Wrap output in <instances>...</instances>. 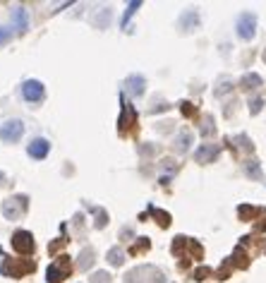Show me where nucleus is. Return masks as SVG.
Returning a JSON list of instances; mask_svg holds the SVG:
<instances>
[{"label":"nucleus","mask_w":266,"mask_h":283,"mask_svg":"<svg viewBox=\"0 0 266 283\" xmlns=\"http://www.w3.org/2000/svg\"><path fill=\"white\" fill-rule=\"evenodd\" d=\"M125 283H166V276L156 266L139 264L125 274Z\"/></svg>","instance_id":"obj_1"},{"label":"nucleus","mask_w":266,"mask_h":283,"mask_svg":"<svg viewBox=\"0 0 266 283\" xmlns=\"http://www.w3.org/2000/svg\"><path fill=\"white\" fill-rule=\"evenodd\" d=\"M34 269H36L34 262H17V259H5V264L0 266V271L5 276H12V279H22L24 274H29Z\"/></svg>","instance_id":"obj_7"},{"label":"nucleus","mask_w":266,"mask_h":283,"mask_svg":"<svg viewBox=\"0 0 266 283\" xmlns=\"http://www.w3.org/2000/svg\"><path fill=\"white\" fill-rule=\"evenodd\" d=\"M259 209H254V207H249V204H240L237 207V216L242 219V221H252L254 219V214H257Z\"/></svg>","instance_id":"obj_26"},{"label":"nucleus","mask_w":266,"mask_h":283,"mask_svg":"<svg viewBox=\"0 0 266 283\" xmlns=\"http://www.w3.org/2000/svg\"><path fill=\"white\" fill-rule=\"evenodd\" d=\"M130 238H134V230L132 228H120V240H130Z\"/></svg>","instance_id":"obj_37"},{"label":"nucleus","mask_w":266,"mask_h":283,"mask_svg":"<svg viewBox=\"0 0 266 283\" xmlns=\"http://www.w3.org/2000/svg\"><path fill=\"white\" fill-rule=\"evenodd\" d=\"M168 108H170L168 103H159V106H151V108H149V113H161V111H168Z\"/></svg>","instance_id":"obj_40"},{"label":"nucleus","mask_w":266,"mask_h":283,"mask_svg":"<svg viewBox=\"0 0 266 283\" xmlns=\"http://www.w3.org/2000/svg\"><path fill=\"white\" fill-rule=\"evenodd\" d=\"M262 108H264V98H262V96L249 98V113L257 115V113H262Z\"/></svg>","instance_id":"obj_29"},{"label":"nucleus","mask_w":266,"mask_h":283,"mask_svg":"<svg viewBox=\"0 0 266 283\" xmlns=\"http://www.w3.org/2000/svg\"><path fill=\"white\" fill-rule=\"evenodd\" d=\"M235 142L240 144V149H245V151H254V144L249 142V137H247V134H237V137H235Z\"/></svg>","instance_id":"obj_31"},{"label":"nucleus","mask_w":266,"mask_h":283,"mask_svg":"<svg viewBox=\"0 0 266 283\" xmlns=\"http://www.w3.org/2000/svg\"><path fill=\"white\" fill-rule=\"evenodd\" d=\"M10 38H12V29H10V27H0V46L7 43Z\"/></svg>","instance_id":"obj_35"},{"label":"nucleus","mask_w":266,"mask_h":283,"mask_svg":"<svg viewBox=\"0 0 266 283\" xmlns=\"http://www.w3.org/2000/svg\"><path fill=\"white\" fill-rule=\"evenodd\" d=\"M94 262H96V250L94 247H84L79 252V257H77V269L79 271H89L94 266Z\"/></svg>","instance_id":"obj_15"},{"label":"nucleus","mask_w":266,"mask_h":283,"mask_svg":"<svg viewBox=\"0 0 266 283\" xmlns=\"http://www.w3.org/2000/svg\"><path fill=\"white\" fill-rule=\"evenodd\" d=\"M106 259H108V264L110 266H123V262H125L123 247H110L108 254H106Z\"/></svg>","instance_id":"obj_22"},{"label":"nucleus","mask_w":266,"mask_h":283,"mask_svg":"<svg viewBox=\"0 0 266 283\" xmlns=\"http://www.w3.org/2000/svg\"><path fill=\"white\" fill-rule=\"evenodd\" d=\"M5 180H7V178H5V173H0V188L5 185Z\"/></svg>","instance_id":"obj_41"},{"label":"nucleus","mask_w":266,"mask_h":283,"mask_svg":"<svg viewBox=\"0 0 266 283\" xmlns=\"http://www.w3.org/2000/svg\"><path fill=\"white\" fill-rule=\"evenodd\" d=\"M22 98L27 103H41L46 98V87L38 82V79H27L22 84Z\"/></svg>","instance_id":"obj_5"},{"label":"nucleus","mask_w":266,"mask_h":283,"mask_svg":"<svg viewBox=\"0 0 266 283\" xmlns=\"http://www.w3.org/2000/svg\"><path fill=\"white\" fill-rule=\"evenodd\" d=\"M264 84V79L257 75V72H245L242 79H240V89H245V92H254V89H259Z\"/></svg>","instance_id":"obj_17"},{"label":"nucleus","mask_w":266,"mask_h":283,"mask_svg":"<svg viewBox=\"0 0 266 283\" xmlns=\"http://www.w3.org/2000/svg\"><path fill=\"white\" fill-rule=\"evenodd\" d=\"M228 92H233V79L223 77V79L218 82V87L213 89V94H216V96H223V94H228Z\"/></svg>","instance_id":"obj_27"},{"label":"nucleus","mask_w":266,"mask_h":283,"mask_svg":"<svg viewBox=\"0 0 266 283\" xmlns=\"http://www.w3.org/2000/svg\"><path fill=\"white\" fill-rule=\"evenodd\" d=\"M262 60H264V63H266V48H264V53H262Z\"/></svg>","instance_id":"obj_42"},{"label":"nucleus","mask_w":266,"mask_h":283,"mask_svg":"<svg viewBox=\"0 0 266 283\" xmlns=\"http://www.w3.org/2000/svg\"><path fill=\"white\" fill-rule=\"evenodd\" d=\"M161 168L163 170H175V161H173V158H163V161H161Z\"/></svg>","instance_id":"obj_39"},{"label":"nucleus","mask_w":266,"mask_h":283,"mask_svg":"<svg viewBox=\"0 0 266 283\" xmlns=\"http://www.w3.org/2000/svg\"><path fill=\"white\" fill-rule=\"evenodd\" d=\"M65 243H67L65 238H58V240H55L53 245H48V252H51V254H55V252H58V250H60L63 245H65Z\"/></svg>","instance_id":"obj_36"},{"label":"nucleus","mask_w":266,"mask_h":283,"mask_svg":"<svg viewBox=\"0 0 266 283\" xmlns=\"http://www.w3.org/2000/svg\"><path fill=\"white\" fill-rule=\"evenodd\" d=\"M149 247H151L149 238H137V243L132 245V250H130V252H132V254H139V252H146Z\"/></svg>","instance_id":"obj_28"},{"label":"nucleus","mask_w":266,"mask_h":283,"mask_svg":"<svg viewBox=\"0 0 266 283\" xmlns=\"http://www.w3.org/2000/svg\"><path fill=\"white\" fill-rule=\"evenodd\" d=\"M156 151H159L156 144H142V147H139V154H142V156H154Z\"/></svg>","instance_id":"obj_34"},{"label":"nucleus","mask_w":266,"mask_h":283,"mask_svg":"<svg viewBox=\"0 0 266 283\" xmlns=\"http://www.w3.org/2000/svg\"><path fill=\"white\" fill-rule=\"evenodd\" d=\"M149 211H151V216L159 221L161 228H168V226H170V214H168V211H161V209H154V207L149 209Z\"/></svg>","instance_id":"obj_25"},{"label":"nucleus","mask_w":266,"mask_h":283,"mask_svg":"<svg viewBox=\"0 0 266 283\" xmlns=\"http://www.w3.org/2000/svg\"><path fill=\"white\" fill-rule=\"evenodd\" d=\"M134 125V108L130 103H123V115H120V132L130 130Z\"/></svg>","instance_id":"obj_19"},{"label":"nucleus","mask_w":266,"mask_h":283,"mask_svg":"<svg viewBox=\"0 0 266 283\" xmlns=\"http://www.w3.org/2000/svg\"><path fill=\"white\" fill-rule=\"evenodd\" d=\"M199 22H201V17H199L197 10H185L180 15V19H177V27H180V31L190 34V31H195L197 27H199Z\"/></svg>","instance_id":"obj_10"},{"label":"nucleus","mask_w":266,"mask_h":283,"mask_svg":"<svg viewBox=\"0 0 266 283\" xmlns=\"http://www.w3.org/2000/svg\"><path fill=\"white\" fill-rule=\"evenodd\" d=\"M180 111H182V115H185V118H192V115L197 113V108L190 103V101H182V103H180Z\"/></svg>","instance_id":"obj_33"},{"label":"nucleus","mask_w":266,"mask_h":283,"mask_svg":"<svg viewBox=\"0 0 266 283\" xmlns=\"http://www.w3.org/2000/svg\"><path fill=\"white\" fill-rule=\"evenodd\" d=\"M89 283H110V274L108 271H94L89 276Z\"/></svg>","instance_id":"obj_30"},{"label":"nucleus","mask_w":266,"mask_h":283,"mask_svg":"<svg viewBox=\"0 0 266 283\" xmlns=\"http://www.w3.org/2000/svg\"><path fill=\"white\" fill-rule=\"evenodd\" d=\"M231 262L237 266V269H247V266H249V259H247V254H245V250H242V247H235Z\"/></svg>","instance_id":"obj_23"},{"label":"nucleus","mask_w":266,"mask_h":283,"mask_svg":"<svg viewBox=\"0 0 266 283\" xmlns=\"http://www.w3.org/2000/svg\"><path fill=\"white\" fill-rule=\"evenodd\" d=\"M12 250L19 252V254H29V252H34V235L29 233V230H17L15 235H12Z\"/></svg>","instance_id":"obj_8"},{"label":"nucleus","mask_w":266,"mask_h":283,"mask_svg":"<svg viewBox=\"0 0 266 283\" xmlns=\"http://www.w3.org/2000/svg\"><path fill=\"white\" fill-rule=\"evenodd\" d=\"M12 22H15V29L17 31H27L29 29V12L24 7H15L12 10Z\"/></svg>","instance_id":"obj_18"},{"label":"nucleus","mask_w":266,"mask_h":283,"mask_svg":"<svg viewBox=\"0 0 266 283\" xmlns=\"http://www.w3.org/2000/svg\"><path fill=\"white\" fill-rule=\"evenodd\" d=\"M221 154V147L218 144H201L199 149L195 151V161L197 163H213Z\"/></svg>","instance_id":"obj_11"},{"label":"nucleus","mask_w":266,"mask_h":283,"mask_svg":"<svg viewBox=\"0 0 266 283\" xmlns=\"http://www.w3.org/2000/svg\"><path fill=\"white\" fill-rule=\"evenodd\" d=\"M206 276H211V269H209V266H199V269H195V274H192L195 281H204Z\"/></svg>","instance_id":"obj_32"},{"label":"nucleus","mask_w":266,"mask_h":283,"mask_svg":"<svg viewBox=\"0 0 266 283\" xmlns=\"http://www.w3.org/2000/svg\"><path fill=\"white\" fill-rule=\"evenodd\" d=\"M245 175H247V178H252V180H262V178H264L262 163H259V161H254V158L245 161Z\"/></svg>","instance_id":"obj_20"},{"label":"nucleus","mask_w":266,"mask_h":283,"mask_svg":"<svg viewBox=\"0 0 266 283\" xmlns=\"http://www.w3.org/2000/svg\"><path fill=\"white\" fill-rule=\"evenodd\" d=\"M156 130H159V132H170V130H173V123H170V120L159 123V125H156Z\"/></svg>","instance_id":"obj_38"},{"label":"nucleus","mask_w":266,"mask_h":283,"mask_svg":"<svg viewBox=\"0 0 266 283\" xmlns=\"http://www.w3.org/2000/svg\"><path fill=\"white\" fill-rule=\"evenodd\" d=\"M192 142H195V134L185 127V130H180V134L175 137V144H173V147H175L177 154H187L190 147H192Z\"/></svg>","instance_id":"obj_14"},{"label":"nucleus","mask_w":266,"mask_h":283,"mask_svg":"<svg viewBox=\"0 0 266 283\" xmlns=\"http://www.w3.org/2000/svg\"><path fill=\"white\" fill-rule=\"evenodd\" d=\"M125 89H127L130 96L139 98V96L144 94V89H146V77L144 75H130L125 79Z\"/></svg>","instance_id":"obj_12"},{"label":"nucleus","mask_w":266,"mask_h":283,"mask_svg":"<svg viewBox=\"0 0 266 283\" xmlns=\"http://www.w3.org/2000/svg\"><path fill=\"white\" fill-rule=\"evenodd\" d=\"M110 19H113V10L110 7H101V10H96L91 17H89V22L96 27V29H108V24H110Z\"/></svg>","instance_id":"obj_13"},{"label":"nucleus","mask_w":266,"mask_h":283,"mask_svg":"<svg viewBox=\"0 0 266 283\" xmlns=\"http://www.w3.org/2000/svg\"><path fill=\"white\" fill-rule=\"evenodd\" d=\"M235 29H237V36L242 38V41H252L254 34H257V15H252V12H242V15L237 17Z\"/></svg>","instance_id":"obj_6"},{"label":"nucleus","mask_w":266,"mask_h":283,"mask_svg":"<svg viewBox=\"0 0 266 283\" xmlns=\"http://www.w3.org/2000/svg\"><path fill=\"white\" fill-rule=\"evenodd\" d=\"M22 134H24V123L17 120V118L5 120V123L0 125V139H2L5 144H15V142H19Z\"/></svg>","instance_id":"obj_3"},{"label":"nucleus","mask_w":266,"mask_h":283,"mask_svg":"<svg viewBox=\"0 0 266 283\" xmlns=\"http://www.w3.org/2000/svg\"><path fill=\"white\" fill-rule=\"evenodd\" d=\"M29 207V199L24 194H17V197H10L2 202V216L7 221H17L19 216H24V211Z\"/></svg>","instance_id":"obj_2"},{"label":"nucleus","mask_w":266,"mask_h":283,"mask_svg":"<svg viewBox=\"0 0 266 283\" xmlns=\"http://www.w3.org/2000/svg\"><path fill=\"white\" fill-rule=\"evenodd\" d=\"M48 151H51V142L48 139H43V137H36L29 142V147H27V154L36 158V161H41V158H46L48 156Z\"/></svg>","instance_id":"obj_9"},{"label":"nucleus","mask_w":266,"mask_h":283,"mask_svg":"<svg viewBox=\"0 0 266 283\" xmlns=\"http://www.w3.org/2000/svg\"><path fill=\"white\" fill-rule=\"evenodd\" d=\"M84 207H87V211L89 214H94V226L99 228H106V223H108V211L103 207H94V204H89V202H84Z\"/></svg>","instance_id":"obj_16"},{"label":"nucleus","mask_w":266,"mask_h":283,"mask_svg":"<svg viewBox=\"0 0 266 283\" xmlns=\"http://www.w3.org/2000/svg\"><path fill=\"white\" fill-rule=\"evenodd\" d=\"M139 7H142V2H139V0H132V2L127 5V10H125V15H123V22H120V24H123V29H125V31H127V22L132 19V15H134V12H137Z\"/></svg>","instance_id":"obj_24"},{"label":"nucleus","mask_w":266,"mask_h":283,"mask_svg":"<svg viewBox=\"0 0 266 283\" xmlns=\"http://www.w3.org/2000/svg\"><path fill=\"white\" fill-rule=\"evenodd\" d=\"M70 259L67 257H60L58 262H53V264L48 266V271H46V281L48 283H63L65 279H70Z\"/></svg>","instance_id":"obj_4"},{"label":"nucleus","mask_w":266,"mask_h":283,"mask_svg":"<svg viewBox=\"0 0 266 283\" xmlns=\"http://www.w3.org/2000/svg\"><path fill=\"white\" fill-rule=\"evenodd\" d=\"M199 134L201 137H213L216 134V123H213V115H204L201 118V125H199Z\"/></svg>","instance_id":"obj_21"}]
</instances>
